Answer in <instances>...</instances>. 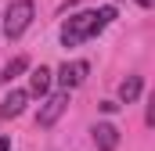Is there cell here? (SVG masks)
I'll use <instances>...</instances> for the list:
<instances>
[{"label":"cell","instance_id":"6da1fadb","mask_svg":"<svg viewBox=\"0 0 155 151\" xmlns=\"http://www.w3.org/2000/svg\"><path fill=\"white\" fill-rule=\"evenodd\" d=\"M116 18V7H101V11H79L61 25V47H79L87 40H94L108 22Z\"/></svg>","mask_w":155,"mask_h":151},{"label":"cell","instance_id":"7a4b0ae2","mask_svg":"<svg viewBox=\"0 0 155 151\" xmlns=\"http://www.w3.org/2000/svg\"><path fill=\"white\" fill-rule=\"evenodd\" d=\"M33 14H36L33 0H11L7 11L0 14V33H4L7 40H18L29 25H33Z\"/></svg>","mask_w":155,"mask_h":151},{"label":"cell","instance_id":"3957f363","mask_svg":"<svg viewBox=\"0 0 155 151\" xmlns=\"http://www.w3.org/2000/svg\"><path fill=\"white\" fill-rule=\"evenodd\" d=\"M69 108V90H58V94H43V104H40V115H36V126L40 130H51Z\"/></svg>","mask_w":155,"mask_h":151},{"label":"cell","instance_id":"277c9868","mask_svg":"<svg viewBox=\"0 0 155 151\" xmlns=\"http://www.w3.org/2000/svg\"><path fill=\"white\" fill-rule=\"evenodd\" d=\"M87 72H90L87 61H65V65L58 69V83H61V90H76L79 83L87 79Z\"/></svg>","mask_w":155,"mask_h":151},{"label":"cell","instance_id":"5b68a950","mask_svg":"<svg viewBox=\"0 0 155 151\" xmlns=\"http://www.w3.org/2000/svg\"><path fill=\"white\" fill-rule=\"evenodd\" d=\"M25 104H29V90H11L0 104V119H18L25 112Z\"/></svg>","mask_w":155,"mask_h":151},{"label":"cell","instance_id":"8992f818","mask_svg":"<svg viewBox=\"0 0 155 151\" xmlns=\"http://www.w3.org/2000/svg\"><path fill=\"white\" fill-rule=\"evenodd\" d=\"M90 133H94V144H97V151H116V148H119V130L112 126V122H97Z\"/></svg>","mask_w":155,"mask_h":151},{"label":"cell","instance_id":"52a82bcc","mask_svg":"<svg viewBox=\"0 0 155 151\" xmlns=\"http://www.w3.org/2000/svg\"><path fill=\"white\" fill-rule=\"evenodd\" d=\"M141 90H144V79H141V76H126V79L119 83V104H134V101L141 97Z\"/></svg>","mask_w":155,"mask_h":151},{"label":"cell","instance_id":"ba28073f","mask_svg":"<svg viewBox=\"0 0 155 151\" xmlns=\"http://www.w3.org/2000/svg\"><path fill=\"white\" fill-rule=\"evenodd\" d=\"M51 79H54L51 69H43V65L33 69V72H29V94H33V97H43V94L51 90Z\"/></svg>","mask_w":155,"mask_h":151},{"label":"cell","instance_id":"9c48e42d","mask_svg":"<svg viewBox=\"0 0 155 151\" xmlns=\"http://www.w3.org/2000/svg\"><path fill=\"white\" fill-rule=\"evenodd\" d=\"M25 69H29V58H22V54H18V58H11V61L4 65L0 79H4V83H11V79H18V76L25 72Z\"/></svg>","mask_w":155,"mask_h":151},{"label":"cell","instance_id":"30bf717a","mask_svg":"<svg viewBox=\"0 0 155 151\" xmlns=\"http://www.w3.org/2000/svg\"><path fill=\"white\" fill-rule=\"evenodd\" d=\"M0 151H11V140L7 137H0Z\"/></svg>","mask_w":155,"mask_h":151},{"label":"cell","instance_id":"8fae6325","mask_svg":"<svg viewBox=\"0 0 155 151\" xmlns=\"http://www.w3.org/2000/svg\"><path fill=\"white\" fill-rule=\"evenodd\" d=\"M137 4H141V7H152V4H155V0H137Z\"/></svg>","mask_w":155,"mask_h":151}]
</instances>
